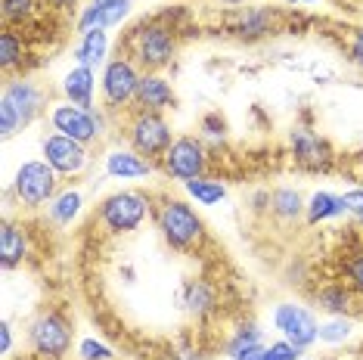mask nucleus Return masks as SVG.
Listing matches in <instances>:
<instances>
[{
	"label": "nucleus",
	"instance_id": "nucleus-1",
	"mask_svg": "<svg viewBox=\"0 0 363 360\" xmlns=\"http://www.w3.org/2000/svg\"><path fill=\"white\" fill-rule=\"evenodd\" d=\"M155 230L171 252L193 255L205 245V220L189 199L180 196H159L155 199Z\"/></svg>",
	"mask_w": 363,
	"mask_h": 360
},
{
	"label": "nucleus",
	"instance_id": "nucleus-2",
	"mask_svg": "<svg viewBox=\"0 0 363 360\" xmlns=\"http://www.w3.org/2000/svg\"><path fill=\"white\" fill-rule=\"evenodd\" d=\"M47 112V90L28 75H13L0 90V137L10 140Z\"/></svg>",
	"mask_w": 363,
	"mask_h": 360
},
{
	"label": "nucleus",
	"instance_id": "nucleus-3",
	"mask_svg": "<svg viewBox=\"0 0 363 360\" xmlns=\"http://www.w3.org/2000/svg\"><path fill=\"white\" fill-rule=\"evenodd\" d=\"M125 53L143 72H162L177 60V28L164 19H140L125 35Z\"/></svg>",
	"mask_w": 363,
	"mask_h": 360
},
{
	"label": "nucleus",
	"instance_id": "nucleus-4",
	"mask_svg": "<svg viewBox=\"0 0 363 360\" xmlns=\"http://www.w3.org/2000/svg\"><path fill=\"white\" fill-rule=\"evenodd\" d=\"M150 218H155V199L137 186L115 190L96 206V224L106 236H130Z\"/></svg>",
	"mask_w": 363,
	"mask_h": 360
},
{
	"label": "nucleus",
	"instance_id": "nucleus-5",
	"mask_svg": "<svg viewBox=\"0 0 363 360\" xmlns=\"http://www.w3.org/2000/svg\"><path fill=\"white\" fill-rule=\"evenodd\" d=\"M109 116L112 112H106V109H96V106L94 109H84V106H75L69 100H60L47 109L50 130L72 137V140H78L84 146L106 140V134H109Z\"/></svg>",
	"mask_w": 363,
	"mask_h": 360
},
{
	"label": "nucleus",
	"instance_id": "nucleus-6",
	"mask_svg": "<svg viewBox=\"0 0 363 360\" xmlns=\"http://www.w3.org/2000/svg\"><path fill=\"white\" fill-rule=\"evenodd\" d=\"M60 180L62 177L44 159H28L16 168L10 180V193L22 211H40L50 206L53 196L60 193Z\"/></svg>",
	"mask_w": 363,
	"mask_h": 360
},
{
	"label": "nucleus",
	"instance_id": "nucleus-7",
	"mask_svg": "<svg viewBox=\"0 0 363 360\" xmlns=\"http://www.w3.org/2000/svg\"><path fill=\"white\" fill-rule=\"evenodd\" d=\"M143 78V69L130 60L128 53L112 56L109 62L100 69V96H103V109L106 112H125L134 109L137 100V87Z\"/></svg>",
	"mask_w": 363,
	"mask_h": 360
},
{
	"label": "nucleus",
	"instance_id": "nucleus-8",
	"mask_svg": "<svg viewBox=\"0 0 363 360\" xmlns=\"http://www.w3.org/2000/svg\"><path fill=\"white\" fill-rule=\"evenodd\" d=\"M26 339H28V348L38 360H62L65 354L72 351V323L62 310H40L28 320V330H26Z\"/></svg>",
	"mask_w": 363,
	"mask_h": 360
},
{
	"label": "nucleus",
	"instance_id": "nucleus-9",
	"mask_svg": "<svg viewBox=\"0 0 363 360\" xmlns=\"http://www.w3.org/2000/svg\"><path fill=\"white\" fill-rule=\"evenodd\" d=\"M125 143L140 155H146L150 162H162V155L174 143V130H171L168 118L162 112L130 109V116L125 121Z\"/></svg>",
	"mask_w": 363,
	"mask_h": 360
},
{
	"label": "nucleus",
	"instance_id": "nucleus-10",
	"mask_svg": "<svg viewBox=\"0 0 363 360\" xmlns=\"http://www.w3.org/2000/svg\"><path fill=\"white\" fill-rule=\"evenodd\" d=\"M162 174L174 184H189V180L208 174L211 168V150L205 146L202 137H193V134H180L174 137V143L168 146V152L162 155L159 162Z\"/></svg>",
	"mask_w": 363,
	"mask_h": 360
},
{
	"label": "nucleus",
	"instance_id": "nucleus-11",
	"mask_svg": "<svg viewBox=\"0 0 363 360\" xmlns=\"http://www.w3.org/2000/svg\"><path fill=\"white\" fill-rule=\"evenodd\" d=\"M40 159L50 165L62 180H81L94 165V155H90V146L72 140L65 134H56V130H47L40 137Z\"/></svg>",
	"mask_w": 363,
	"mask_h": 360
},
{
	"label": "nucleus",
	"instance_id": "nucleus-12",
	"mask_svg": "<svg viewBox=\"0 0 363 360\" xmlns=\"http://www.w3.org/2000/svg\"><path fill=\"white\" fill-rule=\"evenodd\" d=\"M270 323L279 332V339L292 342L298 348H313L320 342V320L317 310L308 305H298V301H279L270 310Z\"/></svg>",
	"mask_w": 363,
	"mask_h": 360
},
{
	"label": "nucleus",
	"instance_id": "nucleus-13",
	"mask_svg": "<svg viewBox=\"0 0 363 360\" xmlns=\"http://www.w3.org/2000/svg\"><path fill=\"white\" fill-rule=\"evenodd\" d=\"M289 150L295 165L308 174H326L335 162V152L323 134H317L311 125H295L289 130Z\"/></svg>",
	"mask_w": 363,
	"mask_h": 360
},
{
	"label": "nucleus",
	"instance_id": "nucleus-14",
	"mask_svg": "<svg viewBox=\"0 0 363 360\" xmlns=\"http://www.w3.org/2000/svg\"><path fill=\"white\" fill-rule=\"evenodd\" d=\"M155 162H150L146 155H140L137 150H130L125 143L106 146L103 152V174L109 180H118V184H134V180H146L152 177Z\"/></svg>",
	"mask_w": 363,
	"mask_h": 360
},
{
	"label": "nucleus",
	"instance_id": "nucleus-15",
	"mask_svg": "<svg viewBox=\"0 0 363 360\" xmlns=\"http://www.w3.org/2000/svg\"><path fill=\"white\" fill-rule=\"evenodd\" d=\"M130 10H134V0H87L75 16V31L87 35V31L118 28L130 16Z\"/></svg>",
	"mask_w": 363,
	"mask_h": 360
},
{
	"label": "nucleus",
	"instance_id": "nucleus-16",
	"mask_svg": "<svg viewBox=\"0 0 363 360\" xmlns=\"http://www.w3.org/2000/svg\"><path fill=\"white\" fill-rule=\"evenodd\" d=\"M31 252H35V245H31L28 227L13 220L10 215H4V227H0V267L6 274H13L22 264H28Z\"/></svg>",
	"mask_w": 363,
	"mask_h": 360
},
{
	"label": "nucleus",
	"instance_id": "nucleus-17",
	"mask_svg": "<svg viewBox=\"0 0 363 360\" xmlns=\"http://www.w3.org/2000/svg\"><path fill=\"white\" fill-rule=\"evenodd\" d=\"M277 26H279V16L270 6H242L230 19V35L236 40H245V44H255V40L274 35Z\"/></svg>",
	"mask_w": 363,
	"mask_h": 360
},
{
	"label": "nucleus",
	"instance_id": "nucleus-18",
	"mask_svg": "<svg viewBox=\"0 0 363 360\" xmlns=\"http://www.w3.org/2000/svg\"><path fill=\"white\" fill-rule=\"evenodd\" d=\"M174 103H177V94H174V87H171V81L164 78L162 72H143L140 87H137L134 109L164 112V109H174Z\"/></svg>",
	"mask_w": 363,
	"mask_h": 360
},
{
	"label": "nucleus",
	"instance_id": "nucleus-19",
	"mask_svg": "<svg viewBox=\"0 0 363 360\" xmlns=\"http://www.w3.org/2000/svg\"><path fill=\"white\" fill-rule=\"evenodd\" d=\"M180 308L196 320H211L220 310L218 289L208 280H186L184 289H180Z\"/></svg>",
	"mask_w": 363,
	"mask_h": 360
},
{
	"label": "nucleus",
	"instance_id": "nucleus-20",
	"mask_svg": "<svg viewBox=\"0 0 363 360\" xmlns=\"http://www.w3.org/2000/svg\"><path fill=\"white\" fill-rule=\"evenodd\" d=\"M96 81H100V78H96L94 69H87V65H72V69L62 75V81H60L62 100H69L75 106H84V109H94Z\"/></svg>",
	"mask_w": 363,
	"mask_h": 360
},
{
	"label": "nucleus",
	"instance_id": "nucleus-21",
	"mask_svg": "<svg viewBox=\"0 0 363 360\" xmlns=\"http://www.w3.org/2000/svg\"><path fill=\"white\" fill-rule=\"evenodd\" d=\"M72 60L75 65H87V69H103L106 62L112 60V38L109 31H87V35H78L75 47H72Z\"/></svg>",
	"mask_w": 363,
	"mask_h": 360
},
{
	"label": "nucleus",
	"instance_id": "nucleus-22",
	"mask_svg": "<svg viewBox=\"0 0 363 360\" xmlns=\"http://www.w3.org/2000/svg\"><path fill=\"white\" fill-rule=\"evenodd\" d=\"M313 305L323 310L326 317H351L357 308V292L348 283H326L317 289Z\"/></svg>",
	"mask_w": 363,
	"mask_h": 360
},
{
	"label": "nucleus",
	"instance_id": "nucleus-23",
	"mask_svg": "<svg viewBox=\"0 0 363 360\" xmlns=\"http://www.w3.org/2000/svg\"><path fill=\"white\" fill-rule=\"evenodd\" d=\"M28 56H31V47L22 31H16L10 26H4V35H0V69L6 75H22V69L28 65Z\"/></svg>",
	"mask_w": 363,
	"mask_h": 360
},
{
	"label": "nucleus",
	"instance_id": "nucleus-24",
	"mask_svg": "<svg viewBox=\"0 0 363 360\" xmlns=\"http://www.w3.org/2000/svg\"><path fill=\"white\" fill-rule=\"evenodd\" d=\"M44 211H47V218H50V224L72 227L81 218V211H84V193H81L78 186H65V190L53 196V202Z\"/></svg>",
	"mask_w": 363,
	"mask_h": 360
},
{
	"label": "nucleus",
	"instance_id": "nucleus-25",
	"mask_svg": "<svg viewBox=\"0 0 363 360\" xmlns=\"http://www.w3.org/2000/svg\"><path fill=\"white\" fill-rule=\"evenodd\" d=\"M345 202H342V193H333V190H313L308 196V208H304V220L311 227L317 224H326V220H335V218H345Z\"/></svg>",
	"mask_w": 363,
	"mask_h": 360
},
{
	"label": "nucleus",
	"instance_id": "nucleus-26",
	"mask_svg": "<svg viewBox=\"0 0 363 360\" xmlns=\"http://www.w3.org/2000/svg\"><path fill=\"white\" fill-rule=\"evenodd\" d=\"M304 208H308V199L295 186H277V190H270V215L279 224H295L298 218H304Z\"/></svg>",
	"mask_w": 363,
	"mask_h": 360
},
{
	"label": "nucleus",
	"instance_id": "nucleus-27",
	"mask_svg": "<svg viewBox=\"0 0 363 360\" xmlns=\"http://www.w3.org/2000/svg\"><path fill=\"white\" fill-rule=\"evenodd\" d=\"M184 193H186L189 202H196V206L214 208V206H220V202L227 199L230 190H227V184L220 177L202 174V177H196V180H189V184H184Z\"/></svg>",
	"mask_w": 363,
	"mask_h": 360
},
{
	"label": "nucleus",
	"instance_id": "nucleus-28",
	"mask_svg": "<svg viewBox=\"0 0 363 360\" xmlns=\"http://www.w3.org/2000/svg\"><path fill=\"white\" fill-rule=\"evenodd\" d=\"M258 345H264V330H261V323H255V320H239L236 330L230 332L227 342H224V357L233 360V357L245 354V351H252V348H258Z\"/></svg>",
	"mask_w": 363,
	"mask_h": 360
},
{
	"label": "nucleus",
	"instance_id": "nucleus-29",
	"mask_svg": "<svg viewBox=\"0 0 363 360\" xmlns=\"http://www.w3.org/2000/svg\"><path fill=\"white\" fill-rule=\"evenodd\" d=\"M354 332H357L354 317H326V320H320V345L338 348L345 342H351Z\"/></svg>",
	"mask_w": 363,
	"mask_h": 360
},
{
	"label": "nucleus",
	"instance_id": "nucleus-30",
	"mask_svg": "<svg viewBox=\"0 0 363 360\" xmlns=\"http://www.w3.org/2000/svg\"><path fill=\"white\" fill-rule=\"evenodd\" d=\"M44 10V0H0V16H4V26H28L31 19H38Z\"/></svg>",
	"mask_w": 363,
	"mask_h": 360
},
{
	"label": "nucleus",
	"instance_id": "nucleus-31",
	"mask_svg": "<svg viewBox=\"0 0 363 360\" xmlns=\"http://www.w3.org/2000/svg\"><path fill=\"white\" fill-rule=\"evenodd\" d=\"M75 354H78V360H118L115 348L109 342L96 339V335H84V339L75 345Z\"/></svg>",
	"mask_w": 363,
	"mask_h": 360
},
{
	"label": "nucleus",
	"instance_id": "nucleus-32",
	"mask_svg": "<svg viewBox=\"0 0 363 360\" xmlns=\"http://www.w3.org/2000/svg\"><path fill=\"white\" fill-rule=\"evenodd\" d=\"M199 137L205 140V146H227V121L218 116V112H208V116L202 118V125H199Z\"/></svg>",
	"mask_w": 363,
	"mask_h": 360
},
{
	"label": "nucleus",
	"instance_id": "nucleus-33",
	"mask_svg": "<svg viewBox=\"0 0 363 360\" xmlns=\"http://www.w3.org/2000/svg\"><path fill=\"white\" fill-rule=\"evenodd\" d=\"M342 280L348 283L354 292H357V298H363V252L351 255V258L342 264Z\"/></svg>",
	"mask_w": 363,
	"mask_h": 360
},
{
	"label": "nucleus",
	"instance_id": "nucleus-34",
	"mask_svg": "<svg viewBox=\"0 0 363 360\" xmlns=\"http://www.w3.org/2000/svg\"><path fill=\"white\" fill-rule=\"evenodd\" d=\"M304 357V348L292 345L286 339H277V342H267L264 345V360H301Z\"/></svg>",
	"mask_w": 363,
	"mask_h": 360
},
{
	"label": "nucleus",
	"instance_id": "nucleus-35",
	"mask_svg": "<svg viewBox=\"0 0 363 360\" xmlns=\"http://www.w3.org/2000/svg\"><path fill=\"white\" fill-rule=\"evenodd\" d=\"M345 56H348L354 69L363 72V26L348 28V35H345Z\"/></svg>",
	"mask_w": 363,
	"mask_h": 360
},
{
	"label": "nucleus",
	"instance_id": "nucleus-36",
	"mask_svg": "<svg viewBox=\"0 0 363 360\" xmlns=\"http://www.w3.org/2000/svg\"><path fill=\"white\" fill-rule=\"evenodd\" d=\"M342 202H345V211H348L351 218L363 215V186H348V190L342 193Z\"/></svg>",
	"mask_w": 363,
	"mask_h": 360
},
{
	"label": "nucleus",
	"instance_id": "nucleus-37",
	"mask_svg": "<svg viewBox=\"0 0 363 360\" xmlns=\"http://www.w3.org/2000/svg\"><path fill=\"white\" fill-rule=\"evenodd\" d=\"M171 360H202V351L193 345V342H177L171 348Z\"/></svg>",
	"mask_w": 363,
	"mask_h": 360
},
{
	"label": "nucleus",
	"instance_id": "nucleus-38",
	"mask_svg": "<svg viewBox=\"0 0 363 360\" xmlns=\"http://www.w3.org/2000/svg\"><path fill=\"white\" fill-rule=\"evenodd\" d=\"M249 208L255 215H264V211H270V190H255L249 196Z\"/></svg>",
	"mask_w": 363,
	"mask_h": 360
},
{
	"label": "nucleus",
	"instance_id": "nucleus-39",
	"mask_svg": "<svg viewBox=\"0 0 363 360\" xmlns=\"http://www.w3.org/2000/svg\"><path fill=\"white\" fill-rule=\"evenodd\" d=\"M13 323L10 320H4V323H0V354H4V357H10L13 354Z\"/></svg>",
	"mask_w": 363,
	"mask_h": 360
},
{
	"label": "nucleus",
	"instance_id": "nucleus-40",
	"mask_svg": "<svg viewBox=\"0 0 363 360\" xmlns=\"http://www.w3.org/2000/svg\"><path fill=\"white\" fill-rule=\"evenodd\" d=\"M47 4H50V10L53 13H81V6H84V4H81V0H47Z\"/></svg>",
	"mask_w": 363,
	"mask_h": 360
},
{
	"label": "nucleus",
	"instance_id": "nucleus-41",
	"mask_svg": "<svg viewBox=\"0 0 363 360\" xmlns=\"http://www.w3.org/2000/svg\"><path fill=\"white\" fill-rule=\"evenodd\" d=\"M264 345H267V342H264ZM264 345L245 351V354H239V357H233V360H264Z\"/></svg>",
	"mask_w": 363,
	"mask_h": 360
},
{
	"label": "nucleus",
	"instance_id": "nucleus-42",
	"mask_svg": "<svg viewBox=\"0 0 363 360\" xmlns=\"http://www.w3.org/2000/svg\"><path fill=\"white\" fill-rule=\"evenodd\" d=\"M220 4H224V6H233V10H236V6H242L245 0H220Z\"/></svg>",
	"mask_w": 363,
	"mask_h": 360
},
{
	"label": "nucleus",
	"instance_id": "nucleus-43",
	"mask_svg": "<svg viewBox=\"0 0 363 360\" xmlns=\"http://www.w3.org/2000/svg\"><path fill=\"white\" fill-rule=\"evenodd\" d=\"M292 6H304V4H317V0H289Z\"/></svg>",
	"mask_w": 363,
	"mask_h": 360
},
{
	"label": "nucleus",
	"instance_id": "nucleus-44",
	"mask_svg": "<svg viewBox=\"0 0 363 360\" xmlns=\"http://www.w3.org/2000/svg\"><path fill=\"white\" fill-rule=\"evenodd\" d=\"M354 220H357V224H360V227H363V215H357V218H354Z\"/></svg>",
	"mask_w": 363,
	"mask_h": 360
},
{
	"label": "nucleus",
	"instance_id": "nucleus-45",
	"mask_svg": "<svg viewBox=\"0 0 363 360\" xmlns=\"http://www.w3.org/2000/svg\"><path fill=\"white\" fill-rule=\"evenodd\" d=\"M326 360H335V357H326Z\"/></svg>",
	"mask_w": 363,
	"mask_h": 360
},
{
	"label": "nucleus",
	"instance_id": "nucleus-46",
	"mask_svg": "<svg viewBox=\"0 0 363 360\" xmlns=\"http://www.w3.org/2000/svg\"><path fill=\"white\" fill-rule=\"evenodd\" d=\"M301 360H304V357H301Z\"/></svg>",
	"mask_w": 363,
	"mask_h": 360
}]
</instances>
